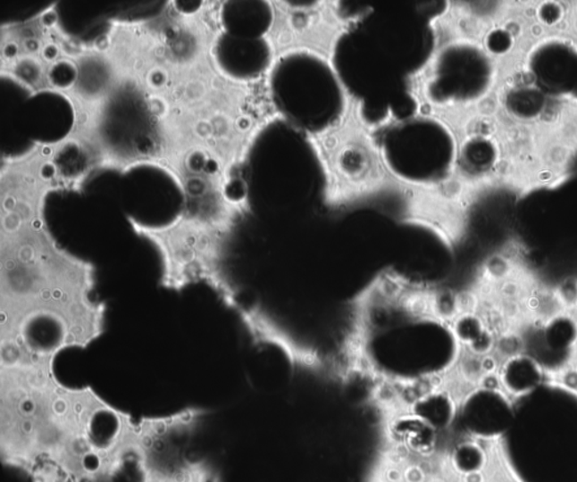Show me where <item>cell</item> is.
<instances>
[{"instance_id":"1","label":"cell","mask_w":577,"mask_h":482,"mask_svg":"<svg viewBox=\"0 0 577 482\" xmlns=\"http://www.w3.org/2000/svg\"><path fill=\"white\" fill-rule=\"evenodd\" d=\"M95 288L92 262L59 247L42 220L3 229L0 350L54 362L88 347L106 330V303Z\"/></svg>"},{"instance_id":"2","label":"cell","mask_w":577,"mask_h":482,"mask_svg":"<svg viewBox=\"0 0 577 482\" xmlns=\"http://www.w3.org/2000/svg\"><path fill=\"white\" fill-rule=\"evenodd\" d=\"M364 5L355 6V21L336 41L333 68L344 89L364 101L365 120L378 123L389 112L398 119L414 106L408 77L433 54L430 21L438 14L413 3Z\"/></svg>"},{"instance_id":"3","label":"cell","mask_w":577,"mask_h":482,"mask_svg":"<svg viewBox=\"0 0 577 482\" xmlns=\"http://www.w3.org/2000/svg\"><path fill=\"white\" fill-rule=\"evenodd\" d=\"M504 454L520 482H577V394L542 385L514 404Z\"/></svg>"},{"instance_id":"4","label":"cell","mask_w":577,"mask_h":482,"mask_svg":"<svg viewBox=\"0 0 577 482\" xmlns=\"http://www.w3.org/2000/svg\"><path fill=\"white\" fill-rule=\"evenodd\" d=\"M334 68L321 55L294 50L281 55L270 76V92L284 122L320 135L341 120L346 92Z\"/></svg>"},{"instance_id":"5","label":"cell","mask_w":577,"mask_h":482,"mask_svg":"<svg viewBox=\"0 0 577 482\" xmlns=\"http://www.w3.org/2000/svg\"><path fill=\"white\" fill-rule=\"evenodd\" d=\"M380 154L396 178L415 185H436L449 178L456 145L440 120L412 116L387 129L380 139Z\"/></svg>"},{"instance_id":"6","label":"cell","mask_w":577,"mask_h":482,"mask_svg":"<svg viewBox=\"0 0 577 482\" xmlns=\"http://www.w3.org/2000/svg\"><path fill=\"white\" fill-rule=\"evenodd\" d=\"M493 76V63L481 47L452 43L439 55L428 95L438 104L476 101L489 92Z\"/></svg>"},{"instance_id":"7","label":"cell","mask_w":577,"mask_h":482,"mask_svg":"<svg viewBox=\"0 0 577 482\" xmlns=\"http://www.w3.org/2000/svg\"><path fill=\"white\" fill-rule=\"evenodd\" d=\"M528 69L536 88L551 97H577V46L546 38L533 46Z\"/></svg>"},{"instance_id":"8","label":"cell","mask_w":577,"mask_h":482,"mask_svg":"<svg viewBox=\"0 0 577 482\" xmlns=\"http://www.w3.org/2000/svg\"><path fill=\"white\" fill-rule=\"evenodd\" d=\"M514 406L497 389L481 388L463 404L462 423L467 432L481 438L503 436L514 419Z\"/></svg>"},{"instance_id":"9","label":"cell","mask_w":577,"mask_h":482,"mask_svg":"<svg viewBox=\"0 0 577 482\" xmlns=\"http://www.w3.org/2000/svg\"><path fill=\"white\" fill-rule=\"evenodd\" d=\"M502 382L510 393L521 395L542 385V370L539 362L531 356H514L504 364Z\"/></svg>"},{"instance_id":"10","label":"cell","mask_w":577,"mask_h":482,"mask_svg":"<svg viewBox=\"0 0 577 482\" xmlns=\"http://www.w3.org/2000/svg\"><path fill=\"white\" fill-rule=\"evenodd\" d=\"M414 415L434 429L447 428L454 420L455 404L449 395L445 394H430L417 400L413 408Z\"/></svg>"},{"instance_id":"11","label":"cell","mask_w":577,"mask_h":482,"mask_svg":"<svg viewBox=\"0 0 577 482\" xmlns=\"http://www.w3.org/2000/svg\"><path fill=\"white\" fill-rule=\"evenodd\" d=\"M458 343L468 345L475 353L483 354L492 346V338L486 331L483 322L477 316L464 315L456 318L452 328Z\"/></svg>"},{"instance_id":"12","label":"cell","mask_w":577,"mask_h":482,"mask_svg":"<svg viewBox=\"0 0 577 482\" xmlns=\"http://www.w3.org/2000/svg\"><path fill=\"white\" fill-rule=\"evenodd\" d=\"M545 337L550 350L557 353L565 352L576 341V325L570 318H556L547 327Z\"/></svg>"},{"instance_id":"13","label":"cell","mask_w":577,"mask_h":482,"mask_svg":"<svg viewBox=\"0 0 577 482\" xmlns=\"http://www.w3.org/2000/svg\"><path fill=\"white\" fill-rule=\"evenodd\" d=\"M455 466L459 471L475 475L485 463L484 452L473 443H464L458 446L454 455Z\"/></svg>"},{"instance_id":"14","label":"cell","mask_w":577,"mask_h":482,"mask_svg":"<svg viewBox=\"0 0 577 482\" xmlns=\"http://www.w3.org/2000/svg\"><path fill=\"white\" fill-rule=\"evenodd\" d=\"M429 304L431 312L438 318H442V320L455 317L456 308H458L456 295L447 291L439 292V294L432 296L429 301Z\"/></svg>"}]
</instances>
